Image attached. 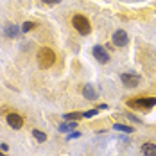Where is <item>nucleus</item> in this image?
<instances>
[{"mask_svg": "<svg viewBox=\"0 0 156 156\" xmlns=\"http://www.w3.org/2000/svg\"><path fill=\"white\" fill-rule=\"evenodd\" d=\"M83 95H84L88 101H95V99H97V94H95V90H94L92 84H84V88H83Z\"/></svg>", "mask_w": 156, "mask_h": 156, "instance_id": "nucleus-9", "label": "nucleus"}, {"mask_svg": "<svg viewBox=\"0 0 156 156\" xmlns=\"http://www.w3.org/2000/svg\"><path fill=\"white\" fill-rule=\"evenodd\" d=\"M92 52H94V58H95L99 63H102V65H104V63L109 61V54L106 52V48H104V47H101V45H95Z\"/></svg>", "mask_w": 156, "mask_h": 156, "instance_id": "nucleus-7", "label": "nucleus"}, {"mask_svg": "<svg viewBox=\"0 0 156 156\" xmlns=\"http://www.w3.org/2000/svg\"><path fill=\"white\" fill-rule=\"evenodd\" d=\"M142 154L144 156H156V145L153 142H147L142 145Z\"/></svg>", "mask_w": 156, "mask_h": 156, "instance_id": "nucleus-8", "label": "nucleus"}, {"mask_svg": "<svg viewBox=\"0 0 156 156\" xmlns=\"http://www.w3.org/2000/svg\"><path fill=\"white\" fill-rule=\"evenodd\" d=\"M72 25H74V29H76L79 34H83V36H86V34L92 32L90 20H88L84 15H74L72 16Z\"/></svg>", "mask_w": 156, "mask_h": 156, "instance_id": "nucleus-2", "label": "nucleus"}, {"mask_svg": "<svg viewBox=\"0 0 156 156\" xmlns=\"http://www.w3.org/2000/svg\"><path fill=\"white\" fill-rule=\"evenodd\" d=\"M32 136H34L38 142H45L47 140V135H45L43 131H40V129H32Z\"/></svg>", "mask_w": 156, "mask_h": 156, "instance_id": "nucleus-12", "label": "nucleus"}, {"mask_svg": "<svg viewBox=\"0 0 156 156\" xmlns=\"http://www.w3.org/2000/svg\"><path fill=\"white\" fill-rule=\"evenodd\" d=\"M120 81L124 83V86H127V88H136L140 84V76H136V74H122Z\"/></svg>", "mask_w": 156, "mask_h": 156, "instance_id": "nucleus-5", "label": "nucleus"}, {"mask_svg": "<svg viewBox=\"0 0 156 156\" xmlns=\"http://www.w3.org/2000/svg\"><path fill=\"white\" fill-rule=\"evenodd\" d=\"M54 63H56V54H54L52 48L41 47L38 50V65H40L41 68H50Z\"/></svg>", "mask_w": 156, "mask_h": 156, "instance_id": "nucleus-1", "label": "nucleus"}, {"mask_svg": "<svg viewBox=\"0 0 156 156\" xmlns=\"http://www.w3.org/2000/svg\"><path fill=\"white\" fill-rule=\"evenodd\" d=\"M43 2H45V4H48V5H52V4H58L59 0H43Z\"/></svg>", "mask_w": 156, "mask_h": 156, "instance_id": "nucleus-17", "label": "nucleus"}, {"mask_svg": "<svg viewBox=\"0 0 156 156\" xmlns=\"http://www.w3.org/2000/svg\"><path fill=\"white\" fill-rule=\"evenodd\" d=\"M113 129H119V131H124V133H131V131H133V127L122 126V124H113Z\"/></svg>", "mask_w": 156, "mask_h": 156, "instance_id": "nucleus-14", "label": "nucleus"}, {"mask_svg": "<svg viewBox=\"0 0 156 156\" xmlns=\"http://www.w3.org/2000/svg\"><path fill=\"white\" fill-rule=\"evenodd\" d=\"M127 41H129V36H127V32L122 31V29L115 31L113 32V36H111V43L117 45V47H126Z\"/></svg>", "mask_w": 156, "mask_h": 156, "instance_id": "nucleus-4", "label": "nucleus"}, {"mask_svg": "<svg viewBox=\"0 0 156 156\" xmlns=\"http://www.w3.org/2000/svg\"><path fill=\"white\" fill-rule=\"evenodd\" d=\"M18 27H16V25H7V27H5V34H7V36H9V38H16V36H18Z\"/></svg>", "mask_w": 156, "mask_h": 156, "instance_id": "nucleus-11", "label": "nucleus"}, {"mask_svg": "<svg viewBox=\"0 0 156 156\" xmlns=\"http://www.w3.org/2000/svg\"><path fill=\"white\" fill-rule=\"evenodd\" d=\"M94 115H97V109H92V111H86V113H84L86 119H90V117H94Z\"/></svg>", "mask_w": 156, "mask_h": 156, "instance_id": "nucleus-16", "label": "nucleus"}, {"mask_svg": "<svg viewBox=\"0 0 156 156\" xmlns=\"http://www.w3.org/2000/svg\"><path fill=\"white\" fill-rule=\"evenodd\" d=\"M5 120H7L9 127H13V129H22V127H23V119H22V115H18V113H9V115L5 117Z\"/></svg>", "mask_w": 156, "mask_h": 156, "instance_id": "nucleus-6", "label": "nucleus"}, {"mask_svg": "<svg viewBox=\"0 0 156 156\" xmlns=\"http://www.w3.org/2000/svg\"><path fill=\"white\" fill-rule=\"evenodd\" d=\"M84 117V113H79V111H74V113H66L65 115V120H79V119H83Z\"/></svg>", "mask_w": 156, "mask_h": 156, "instance_id": "nucleus-10", "label": "nucleus"}, {"mask_svg": "<svg viewBox=\"0 0 156 156\" xmlns=\"http://www.w3.org/2000/svg\"><path fill=\"white\" fill-rule=\"evenodd\" d=\"M76 120H70V124H61L59 126V131H68V129H74L76 127Z\"/></svg>", "mask_w": 156, "mask_h": 156, "instance_id": "nucleus-15", "label": "nucleus"}, {"mask_svg": "<svg viewBox=\"0 0 156 156\" xmlns=\"http://www.w3.org/2000/svg\"><path fill=\"white\" fill-rule=\"evenodd\" d=\"M127 106L135 109H151L156 106V97H136V99H129Z\"/></svg>", "mask_w": 156, "mask_h": 156, "instance_id": "nucleus-3", "label": "nucleus"}, {"mask_svg": "<svg viewBox=\"0 0 156 156\" xmlns=\"http://www.w3.org/2000/svg\"><path fill=\"white\" fill-rule=\"evenodd\" d=\"M36 27H38V23H36V22H25V23L22 25V31L29 32V31H32V29H36Z\"/></svg>", "mask_w": 156, "mask_h": 156, "instance_id": "nucleus-13", "label": "nucleus"}]
</instances>
